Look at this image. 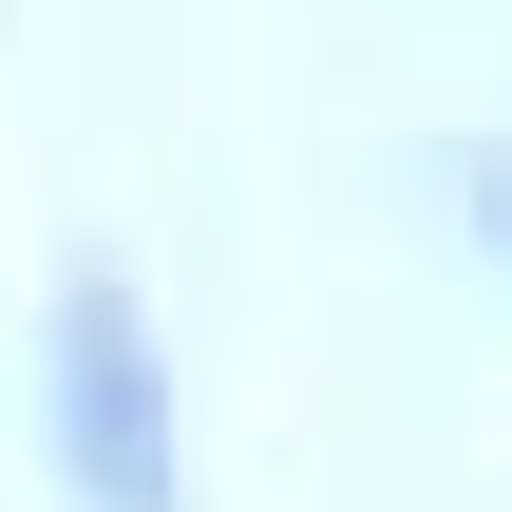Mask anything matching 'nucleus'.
Masks as SVG:
<instances>
[{
	"label": "nucleus",
	"mask_w": 512,
	"mask_h": 512,
	"mask_svg": "<svg viewBox=\"0 0 512 512\" xmlns=\"http://www.w3.org/2000/svg\"><path fill=\"white\" fill-rule=\"evenodd\" d=\"M38 399H57V475L95 512H171V361H152L133 285H76V304H57Z\"/></svg>",
	"instance_id": "nucleus-1"
}]
</instances>
